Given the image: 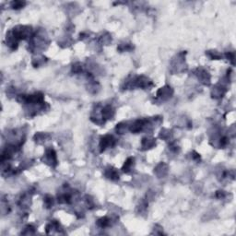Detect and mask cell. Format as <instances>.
Instances as JSON below:
<instances>
[{
    "label": "cell",
    "instance_id": "ba28073f",
    "mask_svg": "<svg viewBox=\"0 0 236 236\" xmlns=\"http://www.w3.org/2000/svg\"><path fill=\"white\" fill-rule=\"evenodd\" d=\"M198 79L205 84H207V82L208 83L209 81V76H208V73L207 71H205V70L201 69L199 73H198Z\"/></svg>",
    "mask_w": 236,
    "mask_h": 236
},
{
    "label": "cell",
    "instance_id": "8992f818",
    "mask_svg": "<svg viewBox=\"0 0 236 236\" xmlns=\"http://www.w3.org/2000/svg\"><path fill=\"white\" fill-rule=\"evenodd\" d=\"M105 176L111 180H118L119 179V174H118L117 171L113 168H109L105 172Z\"/></svg>",
    "mask_w": 236,
    "mask_h": 236
},
{
    "label": "cell",
    "instance_id": "4fadbf2b",
    "mask_svg": "<svg viewBox=\"0 0 236 236\" xmlns=\"http://www.w3.org/2000/svg\"><path fill=\"white\" fill-rule=\"evenodd\" d=\"M11 5H12V8H13L18 9V8H22L23 6L25 5V3H24V2H21V1H14V2L11 3Z\"/></svg>",
    "mask_w": 236,
    "mask_h": 236
},
{
    "label": "cell",
    "instance_id": "52a82bcc",
    "mask_svg": "<svg viewBox=\"0 0 236 236\" xmlns=\"http://www.w3.org/2000/svg\"><path fill=\"white\" fill-rule=\"evenodd\" d=\"M155 145V141L153 138H143L142 140V147L144 149H150Z\"/></svg>",
    "mask_w": 236,
    "mask_h": 236
},
{
    "label": "cell",
    "instance_id": "5bb4252c",
    "mask_svg": "<svg viewBox=\"0 0 236 236\" xmlns=\"http://www.w3.org/2000/svg\"><path fill=\"white\" fill-rule=\"evenodd\" d=\"M82 70V67H81V65L80 64H76L75 66H73V71L78 73V72H80Z\"/></svg>",
    "mask_w": 236,
    "mask_h": 236
},
{
    "label": "cell",
    "instance_id": "7c38bea8",
    "mask_svg": "<svg viewBox=\"0 0 236 236\" xmlns=\"http://www.w3.org/2000/svg\"><path fill=\"white\" fill-rule=\"evenodd\" d=\"M44 203H45V205H46L47 207H51L53 206V203H54L53 197H51L50 196H47V197H45V199H44Z\"/></svg>",
    "mask_w": 236,
    "mask_h": 236
},
{
    "label": "cell",
    "instance_id": "7a4b0ae2",
    "mask_svg": "<svg viewBox=\"0 0 236 236\" xmlns=\"http://www.w3.org/2000/svg\"><path fill=\"white\" fill-rule=\"evenodd\" d=\"M114 145H115V139L112 136H109V135L104 136L103 137H102L101 142H100L101 151L105 150L109 147H113Z\"/></svg>",
    "mask_w": 236,
    "mask_h": 236
},
{
    "label": "cell",
    "instance_id": "6da1fadb",
    "mask_svg": "<svg viewBox=\"0 0 236 236\" xmlns=\"http://www.w3.org/2000/svg\"><path fill=\"white\" fill-rule=\"evenodd\" d=\"M32 30L30 27L26 26H18L14 28L12 32V35L17 39V40H24L27 37L31 36Z\"/></svg>",
    "mask_w": 236,
    "mask_h": 236
},
{
    "label": "cell",
    "instance_id": "8fae6325",
    "mask_svg": "<svg viewBox=\"0 0 236 236\" xmlns=\"http://www.w3.org/2000/svg\"><path fill=\"white\" fill-rule=\"evenodd\" d=\"M97 224L102 227V228H105V227H108L111 225V220L107 217H104V218H102L100 219L98 221H97Z\"/></svg>",
    "mask_w": 236,
    "mask_h": 236
},
{
    "label": "cell",
    "instance_id": "277c9868",
    "mask_svg": "<svg viewBox=\"0 0 236 236\" xmlns=\"http://www.w3.org/2000/svg\"><path fill=\"white\" fill-rule=\"evenodd\" d=\"M172 94H173V89H172V88L169 87V86H165V87L161 88V89L158 91L157 95H158L159 97H160V98L165 99V98H170Z\"/></svg>",
    "mask_w": 236,
    "mask_h": 236
},
{
    "label": "cell",
    "instance_id": "3957f363",
    "mask_svg": "<svg viewBox=\"0 0 236 236\" xmlns=\"http://www.w3.org/2000/svg\"><path fill=\"white\" fill-rule=\"evenodd\" d=\"M45 158H46V161L50 163V165L52 166L53 164H56L57 162V160H56V154L55 152V150L53 149H50V150H46V153H45Z\"/></svg>",
    "mask_w": 236,
    "mask_h": 236
},
{
    "label": "cell",
    "instance_id": "9c48e42d",
    "mask_svg": "<svg viewBox=\"0 0 236 236\" xmlns=\"http://www.w3.org/2000/svg\"><path fill=\"white\" fill-rule=\"evenodd\" d=\"M133 164H134V158H132V157H131V158H128L127 160L125 162L122 170H123L124 172H126V173H128V172L131 170V168H132V166H133Z\"/></svg>",
    "mask_w": 236,
    "mask_h": 236
},
{
    "label": "cell",
    "instance_id": "30bf717a",
    "mask_svg": "<svg viewBox=\"0 0 236 236\" xmlns=\"http://www.w3.org/2000/svg\"><path fill=\"white\" fill-rule=\"evenodd\" d=\"M224 93H225V90H224L223 87H217L214 89L213 92H212V95H213L214 98H220V97H222Z\"/></svg>",
    "mask_w": 236,
    "mask_h": 236
},
{
    "label": "cell",
    "instance_id": "5b68a950",
    "mask_svg": "<svg viewBox=\"0 0 236 236\" xmlns=\"http://www.w3.org/2000/svg\"><path fill=\"white\" fill-rule=\"evenodd\" d=\"M102 114L104 119H112L114 116V110L112 106H105L103 109Z\"/></svg>",
    "mask_w": 236,
    "mask_h": 236
}]
</instances>
